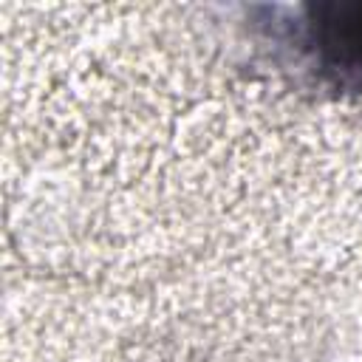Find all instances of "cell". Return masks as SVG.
Returning <instances> with one entry per match:
<instances>
[{"label":"cell","mask_w":362,"mask_h":362,"mask_svg":"<svg viewBox=\"0 0 362 362\" xmlns=\"http://www.w3.org/2000/svg\"><path fill=\"white\" fill-rule=\"evenodd\" d=\"M303 42L325 76L362 90V0L305 6Z\"/></svg>","instance_id":"6da1fadb"}]
</instances>
